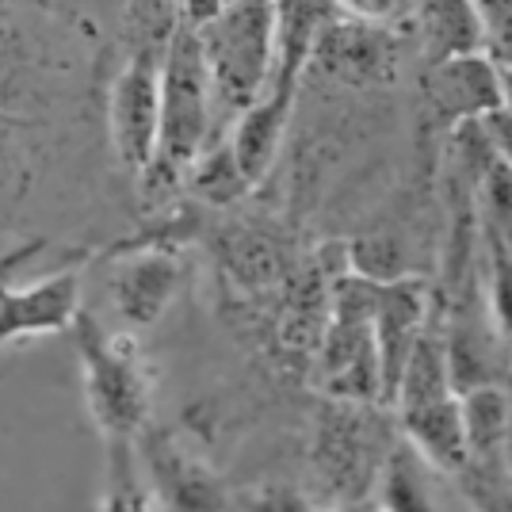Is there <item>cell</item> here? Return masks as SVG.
Masks as SVG:
<instances>
[{
  "label": "cell",
  "mask_w": 512,
  "mask_h": 512,
  "mask_svg": "<svg viewBox=\"0 0 512 512\" xmlns=\"http://www.w3.org/2000/svg\"><path fill=\"white\" fill-rule=\"evenodd\" d=\"M333 4H341L348 16H356L363 23H386L402 16L409 0H333Z\"/></svg>",
  "instance_id": "17"
},
{
  "label": "cell",
  "mask_w": 512,
  "mask_h": 512,
  "mask_svg": "<svg viewBox=\"0 0 512 512\" xmlns=\"http://www.w3.org/2000/svg\"><path fill=\"white\" fill-rule=\"evenodd\" d=\"M211 142V81L199 31L176 20L161 54V119L150 169L180 180L199 150Z\"/></svg>",
  "instance_id": "4"
},
{
  "label": "cell",
  "mask_w": 512,
  "mask_h": 512,
  "mask_svg": "<svg viewBox=\"0 0 512 512\" xmlns=\"http://www.w3.org/2000/svg\"><path fill=\"white\" fill-rule=\"evenodd\" d=\"M509 73L501 77V65L482 58V54H459L444 62L428 65L425 96L440 123H459L486 115L490 107L509 104Z\"/></svg>",
  "instance_id": "8"
},
{
  "label": "cell",
  "mask_w": 512,
  "mask_h": 512,
  "mask_svg": "<svg viewBox=\"0 0 512 512\" xmlns=\"http://www.w3.org/2000/svg\"><path fill=\"white\" fill-rule=\"evenodd\" d=\"M390 455V421L375 402L329 398L314 428V490L325 493L329 505H360L375 493L379 470Z\"/></svg>",
  "instance_id": "3"
},
{
  "label": "cell",
  "mask_w": 512,
  "mask_h": 512,
  "mask_svg": "<svg viewBox=\"0 0 512 512\" xmlns=\"http://www.w3.org/2000/svg\"><path fill=\"white\" fill-rule=\"evenodd\" d=\"M161 54L157 43H127L104 96L107 142L130 180L146 169L157 150L161 119Z\"/></svg>",
  "instance_id": "5"
},
{
  "label": "cell",
  "mask_w": 512,
  "mask_h": 512,
  "mask_svg": "<svg viewBox=\"0 0 512 512\" xmlns=\"http://www.w3.org/2000/svg\"><path fill=\"white\" fill-rule=\"evenodd\" d=\"M199 46L211 81V142H218L222 127H230L268 85L276 0H226V8L199 27Z\"/></svg>",
  "instance_id": "1"
},
{
  "label": "cell",
  "mask_w": 512,
  "mask_h": 512,
  "mask_svg": "<svg viewBox=\"0 0 512 512\" xmlns=\"http://www.w3.org/2000/svg\"><path fill=\"white\" fill-rule=\"evenodd\" d=\"M398 413H402L406 440L428 467L444 470V474H459L467 467V428H463V409H459L455 394L417 402V406H398Z\"/></svg>",
  "instance_id": "11"
},
{
  "label": "cell",
  "mask_w": 512,
  "mask_h": 512,
  "mask_svg": "<svg viewBox=\"0 0 512 512\" xmlns=\"http://www.w3.org/2000/svg\"><path fill=\"white\" fill-rule=\"evenodd\" d=\"M268 96H256L234 119V138H226V146L234 153L237 169L245 172L249 184H260L272 165H276L279 150L287 142V127H291V104L299 88H276L268 85Z\"/></svg>",
  "instance_id": "9"
},
{
  "label": "cell",
  "mask_w": 512,
  "mask_h": 512,
  "mask_svg": "<svg viewBox=\"0 0 512 512\" xmlns=\"http://www.w3.org/2000/svg\"><path fill=\"white\" fill-rule=\"evenodd\" d=\"M478 20H482V31H486V43L493 46V54L509 58V0H470Z\"/></svg>",
  "instance_id": "16"
},
{
  "label": "cell",
  "mask_w": 512,
  "mask_h": 512,
  "mask_svg": "<svg viewBox=\"0 0 512 512\" xmlns=\"http://www.w3.org/2000/svg\"><path fill=\"white\" fill-rule=\"evenodd\" d=\"M142 455L150 463L153 490L161 493V505H172V509H226L230 505L211 467H203L195 455H188L169 432H150L142 440Z\"/></svg>",
  "instance_id": "10"
},
{
  "label": "cell",
  "mask_w": 512,
  "mask_h": 512,
  "mask_svg": "<svg viewBox=\"0 0 512 512\" xmlns=\"http://www.w3.org/2000/svg\"><path fill=\"white\" fill-rule=\"evenodd\" d=\"M77 352L85 367V402L107 444H134L153 409V371L130 333H107L92 310L73 314Z\"/></svg>",
  "instance_id": "2"
},
{
  "label": "cell",
  "mask_w": 512,
  "mask_h": 512,
  "mask_svg": "<svg viewBox=\"0 0 512 512\" xmlns=\"http://www.w3.org/2000/svg\"><path fill=\"white\" fill-rule=\"evenodd\" d=\"M188 184H192V192L203 199V203H211V207H226V203H234L245 195L249 188V180H245V172L237 169L234 153L226 146V138H218L211 146H203L199 157H195L192 165H188Z\"/></svg>",
  "instance_id": "14"
},
{
  "label": "cell",
  "mask_w": 512,
  "mask_h": 512,
  "mask_svg": "<svg viewBox=\"0 0 512 512\" xmlns=\"http://www.w3.org/2000/svg\"><path fill=\"white\" fill-rule=\"evenodd\" d=\"M176 8H180V20L199 31L203 23H211L214 16L226 8V0H180Z\"/></svg>",
  "instance_id": "18"
},
{
  "label": "cell",
  "mask_w": 512,
  "mask_h": 512,
  "mask_svg": "<svg viewBox=\"0 0 512 512\" xmlns=\"http://www.w3.org/2000/svg\"><path fill=\"white\" fill-rule=\"evenodd\" d=\"M375 490H379V501H383L386 509H428V505H432L425 497L428 486H425V478H421L417 459H409V451H402V448L386 455Z\"/></svg>",
  "instance_id": "15"
},
{
  "label": "cell",
  "mask_w": 512,
  "mask_h": 512,
  "mask_svg": "<svg viewBox=\"0 0 512 512\" xmlns=\"http://www.w3.org/2000/svg\"><path fill=\"white\" fill-rule=\"evenodd\" d=\"M180 276L184 268L172 245H138L130 253L115 256L111 279H107V299L130 329H146L169 310Z\"/></svg>",
  "instance_id": "7"
},
{
  "label": "cell",
  "mask_w": 512,
  "mask_h": 512,
  "mask_svg": "<svg viewBox=\"0 0 512 512\" xmlns=\"http://www.w3.org/2000/svg\"><path fill=\"white\" fill-rule=\"evenodd\" d=\"M222 260H226V272L234 276V283L260 291V287H272L283 276V253H279V241L268 237L256 226H234L222 234Z\"/></svg>",
  "instance_id": "13"
},
{
  "label": "cell",
  "mask_w": 512,
  "mask_h": 512,
  "mask_svg": "<svg viewBox=\"0 0 512 512\" xmlns=\"http://www.w3.org/2000/svg\"><path fill=\"white\" fill-rule=\"evenodd\" d=\"M46 253H62L46 241L23 245L8 260H0V348L8 341H27V337H46L69 329L73 314L81 310V264H69L58 276L43 279L35 287H8L12 268L27 260H39Z\"/></svg>",
  "instance_id": "6"
},
{
  "label": "cell",
  "mask_w": 512,
  "mask_h": 512,
  "mask_svg": "<svg viewBox=\"0 0 512 512\" xmlns=\"http://www.w3.org/2000/svg\"><path fill=\"white\" fill-rule=\"evenodd\" d=\"M417 27H421L428 65L459 58V54H478L486 46V31L470 0H421Z\"/></svg>",
  "instance_id": "12"
}]
</instances>
